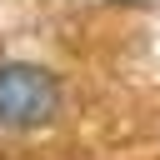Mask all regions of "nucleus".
I'll list each match as a JSON object with an SVG mask.
<instances>
[{
	"mask_svg": "<svg viewBox=\"0 0 160 160\" xmlns=\"http://www.w3.org/2000/svg\"><path fill=\"white\" fill-rule=\"evenodd\" d=\"M105 5H150V0H105Z\"/></svg>",
	"mask_w": 160,
	"mask_h": 160,
	"instance_id": "2",
	"label": "nucleus"
},
{
	"mask_svg": "<svg viewBox=\"0 0 160 160\" xmlns=\"http://www.w3.org/2000/svg\"><path fill=\"white\" fill-rule=\"evenodd\" d=\"M60 110V80L45 65L5 60L0 65V130H35L55 120Z\"/></svg>",
	"mask_w": 160,
	"mask_h": 160,
	"instance_id": "1",
	"label": "nucleus"
}]
</instances>
